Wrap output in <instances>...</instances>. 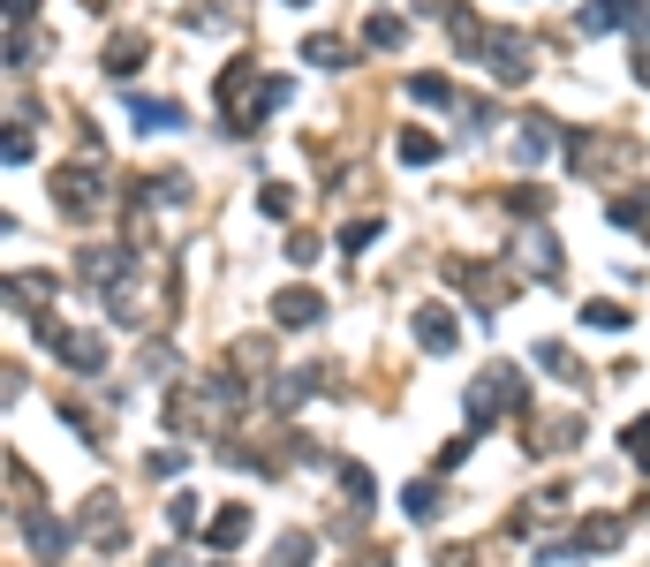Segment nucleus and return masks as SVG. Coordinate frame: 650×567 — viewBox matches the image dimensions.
Listing matches in <instances>:
<instances>
[{
  "label": "nucleus",
  "mask_w": 650,
  "mask_h": 567,
  "mask_svg": "<svg viewBox=\"0 0 650 567\" xmlns=\"http://www.w3.org/2000/svg\"><path fill=\"white\" fill-rule=\"evenodd\" d=\"M552 137H560V129H552V114H530L522 144H514V159H522V167H530V159H545V152H552Z\"/></svg>",
  "instance_id": "10"
},
{
  "label": "nucleus",
  "mask_w": 650,
  "mask_h": 567,
  "mask_svg": "<svg viewBox=\"0 0 650 567\" xmlns=\"http://www.w3.org/2000/svg\"><path fill=\"white\" fill-rule=\"evenodd\" d=\"M273 318H280V326H318V318H325V295H318V288H280V295H273Z\"/></svg>",
  "instance_id": "5"
},
{
  "label": "nucleus",
  "mask_w": 650,
  "mask_h": 567,
  "mask_svg": "<svg viewBox=\"0 0 650 567\" xmlns=\"http://www.w3.org/2000/svg\"><path fill=\"white\" fill-rule=\"evenodd\" d=\"M257 205H265V220H288V212H295V197H288V189H273V182H265V197H257Z\"/></svg>",
  "instance_id": "21"
},
{
  "label": "nucleus",
  "mask_w": 650,
  "mask_h": 567,
  "mask_svg": "<svg viewBox=\"0 0 650 567\" xmlns=\"http://www.w3.org/2000/svg\"><path fill=\"white\" fill-rule=\"evenodd\" d=\"M401 159H409V167H431V159H439V137H424V129H401Z\"/></svg>",
  "instance_id": "13"
},
{
  "label": "nucleus",
  "mask_w": 650,
  "mask_h": 567,
  "mask_svg": "<svg viewBox=\"0 0 650 567\" xmlns=\"http://www.w3.org/2000/svg\"><path fill=\"white\" fill-rule=\"evenodd\" d=\"M137 129L152 137V129H182V106L174 99H137Z\"/></svg>",
  "instance_id": "11"
},
{
  "label": "nucleus",
  "mask_w": 650,
  "mask_h": 567,
  "mask_svg": "<svg viewBox=\"0 0 650 567\" xmlns=\"http://www.w3.org/2000/svg\"><path fill=\"white\" fill-rule=\"evenodd\" d=\"M582 326H598V333H620V326H628V310H620V303H582Z\"/></svg>",
  "instance_id": "15"
},
{
  "label": "nucleus",
  "mask_w": 650,
  "mask_h": 567,
  "mask_svg": "<svg viewBox=\"0 0 650 567\" xmlns=\"http://www.w3.org/2000/svg\"><path fill=\"white\" fill-rule=\"evenodd\" d=\"M341 492L356 499V507H371V469H363V462H341Z\"/></svg>",
  "instance_id": "17"
},
{
  "label": "nucleus",
  "mask_w": 650,
  "mask_h": 567,
  "mask_svg": "<svg viewBox=\"0 0 650 567\" xmlns=\"http://www.w3.org/2000/svg\"><path fill=\"white\" fill-rule=\"evenodd\" d=\"M31 8H38V0H8V23H23V16H31Z\"/></svg>",
  "instance_id": "24"
},
{
  "label": "nucleus",
  "mask_w": 650,
  "mask_h": 567,
  "mask_svg": "<svg viewBox=\"0 0 650 567\" xmlns=\"http://www.w3.org/2000/svg\"><path fill=\"white\" fill-rule=\"evenodd\" d=\"M484 61H492V76H499V84H522V76H530V38L492 31V38H484Z\"/></svg>",
  "instance_id": "1"
},
{
  "label": "nucleus",
  "mask_w": 650,
  "mask_h": 567,
  "mask_svg": "<svg viewBox=\"0 0 650 567\" xmlns=\"http://www.w3.org/2000/svg\"><path fill=\"white\" fill-rule=\"evenodd\" d=\"M409 515H416V522L439 515V484H409Z\"/></svg>",
  "instance_id": "20"
},
{
  "label": "nucleus",
  "mask_w": 650,
  "mask_h": 567,
  "mask_svg": "<svg viewBox=\"0 0 650 567\" xmlns=\"http://www.w3.org/2000/svg\"><path fill=\"white\" fill-rule=\"evenodd\" d=\"M635 16H643V0H590V8L575 16V31L598 38V31H620V23H635Z\"/></svg>",
  "instance_id": "4"
},
{
  "label": "nucleus",
  "mask_w": 650,
  "mask_h": 567,
  "mask_svg": "<svg viewBox=\"0 0 650 567\" xmlns=\"http://www.w3.org/2000/svg\"><path fill=\"white\" fill-rule=\"evenodd\" d=\"M23 537H31V552H38V560H53V552H61V530H53L46 515H23Z\"/></svg>",
  "instance_id": "12"
},
{
  "label": "nucleus",
  "mask_w": 650,
  "mask_h": 567,
  "mask_svg": "<svg viewBox=\"0 0 650 567\" xmlns=\"http://www.w3.org/2000/svg\"><path fill=\"white\" fill-rule=\"evenodd\" d=\"M137 69H144V38L121 31L114 46H106V76H137Z\"/></svg>",
  "instance_id": "9"
},
{
  "label": "nucleus",
  "mask_w": 650,
  "mask_h": 567,
  "mask_svg": "<svg viewBox=\"0 0 650 567\" xmlns=\"http://www.w3.org/2000/svg\"><path fill=\"white\" fill-rule=\"evenodd\" d=\"M409 99H424V106H446V99H454V84H446V76H409Z\"/></svg>",
  "instance_id": "16"
},
{
  "label": "nucleus",
  "mask_w": 650,
  "mask_h": 567,
  "mask_svg": "<svg viewBox=\"0 0 650 567\" xmlns=\"http://www.w3.org/2000/svg\"><path fill=\"white\" fill-rule=\"evenodd\" d=\"M310 61H318V69H348V46H341V38H310Z\"/></svg>",
  "instance_id": "19"
},
{
  "label": "nucleus",
  "mask_w": 650,
  "mask_h": 567,
  "mask_svg": "<svg viewBox=\"0 0 650 567\" xmlns=\"http://www.w3.org/2000/svg\"><path fill=\"white\" fill-rule=\"evenodd\" d=\"M454 341H462V326H454V310H446V303H424V310H416V348L454 356Z\"/></svg>",
  "instance_id": "2"
},
{
  "label": "nucleus",
  "mask_w": 650,
  "mask_h": 567,
  "mask_svg": "<svg viewBox=\"0 0 650 567\" xmlns=\"http://www.w3.org/2000/svg\"><path fill=\"white\" fill-rule=\"evenodd\" d=\"M537 363H545L552 378H567V371H575V363H567V348H560V341H545V348H537Z\"/></svg>",
  "instance_id": "22"
},
{
  "label": "nucleus",
  "mask_w": 650,
  "mask_h": 567,
  "mask_svg": "<svg viewBox=\"0 0 650 567\" xmlns=\"http://www.w3.org/2000/svg\"><path fill=\"white\" fill-rule=\"evenodd\" d=\"M53 197H61V212H84L91 197H99V174H91V167H61V182H53Z\"/></svg>",
  "instance_id": "6"
},
{
  "label": "nucleus",
  "mask_w": 650,
  "mask_h": 567,
  "mask_svg": "<svg viewBox=\"0 0 650 567\" xmlns=\"http://www.w3.org/2000/svg\"><path fill=\"white\" fill-rule=\"evenodd\" d=\"M61 356H69V371H91V378L106 371V341L99 333H61Z\"/></svg>",
  "instance_id": "7"
},
{
  "label": "nucleus",
  "mask_w": 650,
  "mask_h": 567,
  "mask_svg": "<svg viewBox=\"0 0 650 567\" xmlns=\"http://www.w3.org/2000/svg\"><path fill=\"white\" fill-rule=\"evenodd\" d=\"M310 560H318L310 537H280V552H273V567H310Z\"/></svg>",
  "instance_id": "18"
},
{
  "label": "nucleus",
  "mask_w": 650,
  "mask_h": 567,
  "mask_svg": "<svg viewBox=\"0 0 650 567\" xmlns=\"http://www.w3.org/2000/svg\"><path fill=\"white\" fill-rule=\"evenodd\" d=\"M76 273H84V288H106V295H121V273H129V250H84V258H76Z\"/></svg>",
  "instance_id": "3"
},
{
  "label": "nucleus",
  "mask_w": 650,
  "mask_h": 567,
  "mask_svg": "<svg viewBox=\"0 0 650 567\" xmlns=\"http://www.w3.org/2000/svg\"><path fill=\"white\" fill-rule=\"evenodd\" d=\"M242 537H250V507H220L212 515V552H235Z\"/></svg>",
  "instance_id": "8"
},
{
  "label": "nucleus",
  "mask_w": 650,
  "mask_h": 567,
  "mask_svg": "<svg viewBox=\"0 0 650 567\" xmlns=\"http://www.w3.org/2000/svg\"><path fill=\"white\" fill-rule=\"evenodd\" d=\"M371 235H378V220H356V227L341 235V250H371Z\"/></svg>",
  "instance_id": "23"
},
{
  "label": "nucleus",
  "mask_w": 650,
  "mask_h": 567,
  "mask_svg": "<svg viewBox=\"0 0 650 567\" xmlns=\"http://www.w3.org/2000/svg\"><path fill=\"white\" fill-rule=\"evenodd\" d=\"M363 38H371L378 53H394L401 38H409V23H401V16H371V31H363Z\"/></svg>",
  "instance_id": "14"
}]
</instances>
